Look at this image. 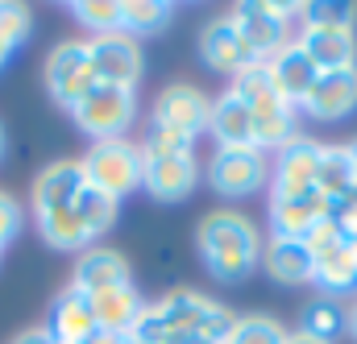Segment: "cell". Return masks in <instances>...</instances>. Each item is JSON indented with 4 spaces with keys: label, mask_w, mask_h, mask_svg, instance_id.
Segmentation results:
<instances>
[{
    "label": "cell",
    "mask_w": 357,
    "mask_h": 344,
    "mask_svg": "<svg viewBox=\"0 0 357 344\" xmlns=\"http://www.w3.org/2000/svg\"><path fill=\"white\" fill-rule=\"evenodd\" d=\"M195 245L216 282H245L262 261V237H258L254 220L241 212H229V208L208 212L199 220Z\"/></svg>",
    "instance_id": "1"
},
{
    "label": "cell",
    "mask_w": 357,
    "mask_h": 344,
    "mask_svg": "<svg viewBox=\"0 0 357 344\" xmlns=\"http://www.w3.org/2000/svg\"><path fill=\"white\" fill-rule=\"evenodd\" d=\"M233 91L245 100L250 116H254V137L258 150H282L287 141H295V108L278 95V87L270 79L266 63H254L250 71H241L233 79Z\"/></svg>",
    "instance_id": "2"
},
{
    "label": "cell",
    "mask_w": 357,
    "mask_h": 344,
    "mask_svg": "<svg viewBox=\"0 0 357 344\" xmlns=\"http://www.w3.org/2000/svg\"><path fill=\"white\" fill-rule=\"evenodd\" d=\"M158 307H162V320L175 336H195L208 344H225L237 324V315L225 303H216L199 290H171L167 299H158Z\"/></svg>",
    "instance_id": "3"
},
{
    "label": "cell",
    "mask_w": 357,
    "mask_h": 344,
    "mask_svg": "<svg viewBox=\"0 0 357 344\" xmlns=\"http://www.w3.org/2000/svg\"><path fill=\"white\" fill-rule=\"evenodd\" d=\"M84 178L96 191L108 195H129L142 187V146H133L129 137H112V141H96L88 154L79 158Z\"/></svg>",
    "instance_id": "4"
},
{
    "label": "cell",
    "mask_w": 357,
    "mask_h": 344,
    "mask_svg": "<svg viewBox=\"0 0 357 344\" xmlns=\"http://www.w3.org/2000/svg\"><path fill=\"white\" fill-rule=\"evenodd\" d=\"M71 116H75V125L96 137V141H112V137H125V129L133 125V116H137V95L133 91H125V87H108V84H96L71 108Z\"/></svg>",
    "instance_id": "5"
},
{
    "label": "cell",
    "mask_w": 357,
    "mask_h": 344,
    "mask_svg": "<svg viewBox=\"0 0 357 344\" xmlns=\"http://www.w3.org/2000/svg\"><path fill=\"white\" fill-rule=\"evenodd\" d=\"M46 87H50L54 104H63L67 112L96 87V71H91V54L84 38H67L46 54Z\"/></svg>",
    "instance_id": "6"
},
{
    "label": "cell",
    "mask_w": 357,
    "mask_h": 344,
    "mask_svg": "<svg viewBox=\"0 0 357 344\" xmlns=\"http://www.w3.org/2000/svg\"><path fill=\"white\" fill-rule=\"evenodd\" d=\"M88 54H91L96 84L125 87V91H133L142 84L146 58H142V42L137 38H129V33H100V38H88Z\"/></svg>",
    "instance_id": "7"
},
{
    "label": "cell",
    "mask_w": 357,
    "mask_h": 344,
    "mask_svg": "<svg viewBox=\"0 0 357 344\" xmlns=\"http://www.w3.org/2000/svg\"><path fill=\"white\" fill-rule=\"evenodd\" d=\"M266 178H270V162H266V150H258V146H250V150H216L212 162H208V182L225 199H245L258 187H266Z\"/></svg>",
    "instance_id": "8"
},
{
    "label": "cell",
    "mask_w": 357,
    "mask_h": 344,
    "mask_svg": "<svg viewBox=\"0 0 357 344\" xmlns=\"http://www.w3.org/2000/svg\"><path fill=\"white\" fill-rule=\"evenodd\" d=\"M316 166H320V141L299 133L295 141L274 150L270 195H278V199H307L316 191Z\"/></svg>",
    "instance_id": "9"
},
{
    "label": "cell",
    "mask_w": 357,
    "mask_h": 344,
    "mask_svg": "<svg viewBox=\"0 0 357 344\" xmlns=\"http://www.w3.org/2000/svg\"><path fill=\"white\" fill-rule=\"evenodd\" d=\"M208 108H212V100L199 87L175 84L154 100V129L158 133H175L183 141H195L208 129Z\"/></svg>",
    "instance_id": "10"
},
{
    "label": "cell",
    "mask_w": 357,
    "mask_h": 344,
    "mask_svg": "<svg viewBox=\"0 0 357 344\" xmlns=\"http://www.w3.org/2000/svg\"><path fill=\"white\" fill-rule=\"evenodd\" d=\"M199 182V162L195 154H158V150H142V187L162 199V203H178L195 191Z\"/></svg>",
    "instance_id": "11"
},
{
    "label": "cell",
    "mask_w": 357,
    "mask_h": 344,
    "mask_svg": "<svg viewBox=\"0 0 357 344\" xmlns=\"http://www.w3.org/2000/svg\"><path fill=\"white\" fill-rule=\"evenodd\" d=\"M229 21L237 25V33H241V42L254 50V58L258 63H266L274 58L282 46H291L295 42V33H291V25H282L274 13L266 8V0H245V4H237L233 13H229Z\"/></svg>",
    "instance_id": "12"
},
{
    "label": "cell",
    "mask_w": 357,
    "mask_h": 344,
    "mask_svg": "<svg viewBox=\"0 0 357 344\" xmlns=\"http://www.w3.org/2000/svg\"><path fill=\"white\" fill-rule=\"evenodd\" d=\"M199 54H204V63H208L212 71H220V75H229V79H237L241 71H250V67L258 63L254 50L241 42L237 25H233L229 17H212V21L199 29Z\"/></svg>",
    "instance_id": "13"
},
{
    "label": "cell",
    "mask_w": 357,
    "mask_h": 344,
    "mask_svg": "<svg viewBox=\"0 0 357 344\" xmlns=\"http://www.w3.org/2000/svg\"><path fill=\"white\" fill-rule=\"evenodd\" d=\"M295 46L312 58L320 75L357 67V33L354 29H324V25H299Z\"/></svg>",
    "instance_id": "14"
},
{
    "label": "cell",
    "mask_w": 357,
    "mask_h": 344,
    "mask_svg": "<svg viewBox=\"0 0 357 344\" xmlns=\"http://www.w3.org/2000/svg\"><path fill=\"white\" fill-rule=\"evenodd\" d=\"M208 133L216 137V150H250V146H258L254 116H250L245 100L233 87H225L212 100V108H208Z\"/></svg>",
    "instance_id": "15"
},
{
    "label": "cell",
    "mask_w": 357,
    "mask_h": 344,
    "mask_svg": "<svg viewBox=\"0 0 357 344\" xmlns=\"http://www.w3.org/2000/svg\"><path fill=\"white\" fill-rule=\"evenodd\" d=\"M337 203L324 199L320 191H312L307 199H278L270 195V237H291V241H303L320 220H333Z\"/></svg>",
    "instance_id": "16"
},
{
    "label": "cell",
    "mask_w": 357,
    "mask_h": 344,
    "mask_svg": "<svg viewBox=\"0 0 357 344\" xmlns=\"http://www.w3.org/2000/svg\"><path fill=\"white\" fill-rule=\"evenodd\" d=\"M303 112L312 120H345L357 112V67L349 71H328L303 100Z\"/></svg>",
    "instance_id": "17"
},
{
    "label": "cell",
    "mask_w": 357,
    "mask_h": 344,
    "mask_svg": "<svg viewBox=\"0 0 357 344\" xmlns=\"http://www.w3.org/2000/svg\"><path fill=\"white\" fill-rule=\"evenodd\" d=\"M84 187H88V178H84V166L75 158L50 162L33 178V216L38 212H59V208H75Z\"/></svg>",
    "instance_id": "18"
},
{
    "label": "cell",
    "mask_w": 357,
    "mask_h": 344,
    "mask_svg": "<svg viewBox=\"0 0 357 344\" xmlns=\"http://www.w3.org/2000/svg\"><path fill=\"white\" fill-rule=\"evenodd\" d=\"M71 286L84 290L88 299L104 295V290H116V286H129V261L121 258L116 249H84L75 261V274H71Z\"/></svg>",
    "instance_id": "19"
},
{
    "label": "cell",
    "mask_w": 357,
    "mask_h": 344,
    "mask_svg": "<svg viewBox=\"0 0 357 344\" xmlns=\"http://www.w3.org/2000/svg\"><path fill=\"white\" fill-rule=\"evenodd\" d=\"M266 71H270V79H274V87H278V95H282L291 108H303L307 91H312L316 79H320V71L312 67V58H307L295 42L282 46L274 58H266Z\"/></svg>",
    "instance_id": "20"
},
{
    "label": "cell",
    "mask_w": 357,
    "mask_h": 344,
    "mask_svg": "<svg viewBox=\"0 0 357 344\" xmlns=\"http://www.w3.org/2000/svg\"><path fill=\"white\" fill-rule=\"evenodd\" d=\"M46 332L54 336V341L63 344H84L91 341L100 328H96V311H91V299L84 290H75V286H67L59 299H54V307H50V324H46Z\"/></svg>",
    "instance_id": "21"
},
{
    "label": "cell",
    "mask_w": 357,
    "mask_h": 344,
    "mask_svg": "<svg viewBox=\"0 0 357 344\" xmlns=\"http://www.w3.org/2000/svg\"><path fill=\"white\" fill-rule=\"evenodd\" d=\"M262 269L278 286H303V282H312V253H307L303 241L270 237L262 245Z\"/></svg>",
    "instance_id": "22"
},
{
    "label": "cell",
    "mask_w": 357,
    "mask_h": 344,
    "mask_svg": "<svg viewBox=\"0 0 357 344\" xmlns=\"http://www.w3.org/2000/svg\"><path fill=\"white\" fill-rule=\"evenodd\" d=\"M142 307H146V303H142V295L133 290V282H129V286H116V290H104V295L91 299L96 328L108 332V336H125V341H129V332H133Z\"/></svg>",
    "instance_id": "23"
},
{
    "label": "cell",
    "mask_w": 357,
    "mask_h": 344,
    "mask_svg": "<svg viewBox=\"0 0 357 344\" xmlns=\"http://www.w3.org/2000/svg\"><path fill=\"white\" fill-rule=\"evenodd\" d=\"M299 332L333 344L337 336L349 332V307H341L333 295H316V299H307L303 311H299Z\"/></svg>",
    "instance_id": "24"
},
{
    "label": "cell",
    "mask_w": 357,
    "mask_h": 344,
    "mask_svg": "<svg viewBox=\"0 0 357 344\" xmlns=\"http://www.w3.org/2000/svg\"><path fill=\"white\" fill-rule=\"evenodd\" d=\"M38 233L50 249H63V253H84L91 249V233L84 228L79 212L75 208H59V212H38Z\"/></svg>",
    "instance_id": "25"
},
{
    "label": "cell",
    "mask_w": 357,
    "mask_h": 344,
    "mask_svg": "<svg viewBox=\"0 0 357 344\" xmlns=\"http://www.w3.org/2000/svg\"><path fill=\"white\" fill-rule=\"evenodd\" d=\"M316 191L333 203L354 195V158L349 146H320V166H316Z\"/></svg>",
    "instance_id": "26"
},
{
    "label": "cell",
    "mask_w": 357,
    "mask_h": 344,
    "mask_svg": "<svg viewBox=\"0 0 357 344\" xmlns=\"http://www.w3.org/2000/svg\"><path fill=\"white\" fill-rule=\"evenodd\" d=\"M312 282L324 286V295H333V299L341 290L357 286V261L349 253V241H341V245H333V249L312 258Z\"/></svg>",
    "instance_id": "27"
},
{
    "label": "cell",
    "mask_w": 357,
    "mask_h": 344,
    "mask_svg": "<svg viewBox=\"0 0 357 344\" xmlns=\"http://www.w3.org/2000/svg\"><path fill=\"white\" fill-rule=\"evenodd\" d=\"M75 212H79L84 228H88V233H91V241H96L100 233H108V228L116 224L121 199H116V195H108V191H96V187H84V191H79V199H75Z\"/></svg>",
    "instance_id": "28"
},
{
    "label": "cell",
    "mask_w": 357,
    "mask_h": 344,
    "mask_svg": "<svg viewBox=\"0 0 357 344\" xmlns=\"http://www.w3.org/2000/svg\"><path fill=\"white\" fill-rule=\"evenodd\" d=\"M171 21V4L162 0H121V33L142 38V33H158Z\"/></svg>",
    "instance_id": "29"
},
{
    "label": "cell",
    "mask_w": 357,
    "mask_h": 344,
    "mask_svg": "<svg viewBox=\"0 0 357 344\" xmlns=\"http://www.w3.org/2000/svg\"><path fill=\"white\" fill-rule=\"evenodd\" d=\"M225 344H287V328L270 315H237Z\"/></svg>",
    "instance_id": "30"
},
{
    "label": "cell",
    "mask_w": 357,
    "mask_h": 344,
    "mask_svg": "<svg viewBox=\"0 0 357 344\" xmlns=\"http://www.w3.org/2000/svg\"><path fill=\"white\" fill-rule=\"evenodd\" d=\"M71 13H75L79 25L91 29V38H100V33H121V0H79Z\"/></svg>",
    "instance_id": "31"
},
{
    "label": "cell",
    "mask_w": 357,
    "mask_h": 344,
    "mask_svg": "<svg viewBox=\"0 0 357 344\" xmlns=\"http://www.w3.org/2000/svg\"><path fill=\"white\" fill-rule=\"evenodd\" d=\"M357 21V4H341V0H333V4H303V25H324V29H354Z\"/></svg>",
    "instance_id": "32"
},
{
    "label": "cell",
    "mask_w": 357,
    "mask_h": 344,
    "mask_svg": "<svg viewBox=\"0 0 357 344\" xmlns=\"http://www.w3.org/2000/svg\"><path fill=\"white\" fill-rule=\"evenodd\" d=\"M29 33H33V13L25 4H0V38L17 50Z\"/></svg>",
    "instance_id": "33"
},
{
    "label": "cell",
    "mask_w": 357,
    "mask_h": 344,
    "mask_svg": "<svg viewBox=\"0 0 357 344\" xmlns=\"http://www.w3.org/2000/svg\"><path fill=\"white\" fill-rule=\"evenodd\" d=\"M17 233H21V203H17L8 191H0V249H4Z\"/></svg>",
    "instance_id": "34"
},
{
    "label": "cell",
    "mask_w": 357,
    "mask_h": 344,
    "mask_svg": "<svg viewBox=\"0 0 357 344\" xmlns=\"http://www.w3.org/2000/svg\"><path fill=\"white\" fill-rule=\"evenodd\" d=\"M333 220L341 224V233H345V241L357 237V191L354 195H345L341 203H337V212H333Z\"/></svg>",
    "instance_id": "35"
},
{
    "label": "cell",
    "mask_w": 357,
    "mask_h": 344,
    "mask_svg": "<svg viewBox=\"0 0 357 344\" xmlns=\"http://www.w3.org/2000/svg\"><path fill=\"white\" fill-rule=\"evenodd\" d=\"M13 344H54V336H50L46 328H29V332H21Z\"/></svg>",
    "instance_id": "36"
},
{
    "label": "cell",
    "mask_w": 357,
    "mask_h": 344,
    "mask_svg": "<svg viewBox=\"0 0 357 344\" xmlns=\"http://www.w3.org/2000/svg\"><path fill=\"white\" fill-rule=\"evenodd\" d=\"M84 344H129L125 336H108V332H96L91 341H84Z\"/></svg>",
    "instance_id": "37"
},
{
    "label": "cell",
    "mask_w": 357,
    "mask_h": 344,
    "mask_svg": "<svg viewBox=\"0 0 357 344\" xmlns=\"http://www.w3.org/2000/svg\"><path fill=\"white\" fill-rule=\"evenodd\" d=\"M287 344H324V341H316V336H303V332H287Z\"/></svg>",
    "instance_id": "38"
},
{
    "label": "cell",
    "mask_w": 357,
    "mask_h": 344,
    "mask_svg": "<svg viewBox=\"0 0 357 344\" xmlns=\"http://www.w3.org/2000/svg\"><path fill=\"white\" fill-rule=\"evenodd\" d=\"M349 336H354V341H357V303H354V307H349Z\"/></svg>",
    "instance_id": "39"
},
{
    "label": "cell",
    "mask_w": 357,
    "mask_h": 344,
    "mask_svg": "<svg viewBox=\"0 0 357 344\" xmlns=\"http://www.w3.org/2000/svg\"><path fill=\"white\" fill-rule=\"evenodd\" d=\"M8 54H13V46H8V42H4V38H0V67H4V63H8Z\"/></svg>",
    "instance_id": "40"
},
{
    "label": "cell",
    "mask_w": 357,
    "mask_h": 344,
    "mask_svg": "<svg viewBox=\"0 0 357 344\" xmlns=\"http://www.w3.org/2000/svg\"><path fill=\"white\" fill-rule=\"evenodd\" d=\"M349 158H354V187H357V141H349Z\"/></svg>",
    "instance_id": "41"
},
{
    "label": "cell",
    "mask_w": 357,
    "mask_h": 344,
    "mask_svg": "<svg viewBox=\"0 0 357 344\" xmlns=\"http://www.w3.org/2000/svg\"><path fill=\"white\" fill-rule=\"evenodd\" d=\"M349 253H354V261H357V237H349Z\"/></svg>",
    "instance_id": "42"
},
{
    "label": "cell",
    "mask_w": 357,
    "mask_h": 344,
    "mask_svg": "<svg viewBox=\"0 0 357 344\" xmlns=\"http://www.w3.org/2000/svg\"><path fill=\"white\" fill-rule=\"evenodd\" d=\"M0 154H4V129H0Z\"/></svg>",
    "instance_id": "43"
}]
</instances>
